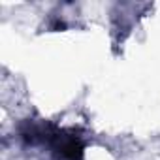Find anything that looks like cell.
Returning <instances> with one entry per match:
<instances>
[{
  "instance_id": "1",
  "label": "cell",
  "mask_w": 160,
  "mask_h": 160,
  "mask_svg": "<svg viewBox=\"0 0 160 160\" xmlns=\"http://www.w3.org/2000/svg\"><path fill=\"white\" fill-rule=\"evenodd\" d=\"M58 156L64 160H81L83 158V145L77 139H66L58 147Z\"/></svg>"
}]
</instances>
